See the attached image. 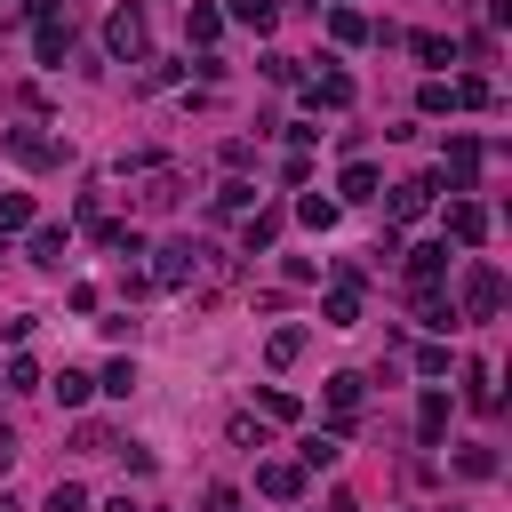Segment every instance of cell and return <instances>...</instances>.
Listing matches in <instances>:
<instances>
[{
  "label": "cell",
  "instance_id": "1",
  "mask_svg": "<svg viewBox=\"0 0 512 512\" xmlns=\"http://www.w3.org/2000/svg\"><path fill=\"white\" fill-rule=\"evenodd\" d=\"M496 304H504V272H496V264H464L456 320H496Z\"/></svg>",
  "mask_w": 512,
  "mask_h": 512
},
{
  "label": "cell",
  "instance_id": "2",
  "mask_svg": "<svg viewBox=\"0 0 512 512\" xmlns=\"http://www.w3.org/2000/svg\"><path fill=\"white\" fill-rule=\"evenodd\" d=\"M104 48H112L120 64H136V56H144V8H136V0L104 16Z\"/></svg>",
  "mask_w": 512,
  "mask_h": 512
},
{
  "label": "cell",
  "instance_id": "3",
  "mask_svg": "<svg viewBox=\"0 0 512 512\" xmlns=\"http://www.w3.org/2000/svg\"><path fill=\"white\" fill-rule=\"evenodd\" d=\"M0 144H8V160H16V168H56V160H64V144H56V136H40V128H8Z\"/></svg>",
  "mask_w": 512,
  "mask_h": 512
},
{
  "label": "cell",
  "instance_id": "4",
  "mask_svg": "<svg viewBox=\"0 0 512 512\" xmlns=\"http://www.w3.org/2000/svg\"><path fill=\"white\" fill-rule=\"evenodd\" d=\"M432 192H440V176H408V184H392V200H384V216H392V224H416V216L432 208Z\"/></svg>",
  "mask_w": 512,
  "mask_h": 512
},
{
  "label": "cell",
  "instance_id": "5",
  "mask_svg": "<svg viewBox=\"0 0 512 512\" xmlns=\"http://www.w3.org/2000/svg\"><path fill=\"white\" fill-rule=\"evenodd\" d=\"M200 256H208L200 240H168V248H160V264H152V280H160V288H184V280L200 272Z\"/></svg>",
  "mask_w": 512,
  "mask_h": 512
},
{
  "label": "cell",
  "instance_id": "6",
  "mask_svg": "<svg viewBox=\"0 0 512 512\" xmlns=\"http://www.w3.org/2000/svg\"><path fill=\"white\" fill-rule=\"evenodd\" d=\"M448 240H456V248H480V240H488V208L456 192V200H448Z\"/></svg>",
  "mask_w": 512,
  "mask_h": 512
},
{
  "label": "cell",
  "instance_id": "7",
  "mask_svg": "<svg viewBox=\"0 0 512 512\" xmlns=\"http://www.w3.org/2000/svg\"><path fill=\"white\" fill-rule=\"evenodd\" d=\"M304 104H312V112H344V104H352V72H312V80H304Z\"/></svg>",
  "mask_w": 512,
  "mask_h": 512
},
{
  "label": "cell",
  "instance_id": "8",
  "mask_svg": "<svg viewBox=\"0 0 512 512\" xmlns=\"http://www.w3.org/2000/svg\"><path fill=\"white\" fill-rule=\"evenodd\" d=\"M472 176H480V144H472V136H456V144H448V160H440V184H448V192H472Z\"/></svg>",
  "mask_w": 512,
  "mask_h": 512
},
{
  "label": "cell",
  "instance_id": "9",
  "mask_svg": "<svg viewBox=\"0 0 512 512\" xmlns=\"http://www.w3.org/2000/svg\"><path fill=\"white\" fill-rule=\"evenodd\" d=\"M256 488H264L272 504H296V496H304V464H256Z\"/></svg>",
  "mask_w": 512,
  "mask_h": 512
},
{
  "label": "cell",
  "instance_id": "10",
  "mask_svg": "<svg viewBox=\"0 0 512 512\" xmlns=\"http://www.w3.org/2000/svg\"><path fill=\"white\" fill-rule=\"evenodd\" d=\"M360 392H368V376H352V368H336V376H328V416H336V424H352V408H360Z\"/></svg>",
  "mask_w": 512,
  "mask_h": 512
},
{
  "label": "cell",
  "instance_id": "11",
  "mask_svg": "<svg viewBox=\"0 0 512 512\" xmlns=\"http://www.w3.org/2000/svg\"><path fill=\"white\" fill-rule=\"evenodd\" d=\"M32 48H40V64H64V56H72V24H64V16H40Z\"/></svg>",
  "mask_w": 512,
  "mask_h": 512
},
{
  "label": "cell",
  "instance_id": "12",
  "mask_svg": "<svg viewBox=\"0 0 512 512\" xmlns=\"http://www.w3.org/2000/svg\"><path fill=\"white\" fill-rule=\"evenodd\" d=\"M320 320H328V328H352V320H360V280H336L328 304H320Z\"/></svg>",
  "mask_w": 512,
  "mask_h": 512
},
{
  "label": "cell",
  "instance_id": "13",
  "mask_svg": "<svg viewBox=\"0 0 512 512\" xmlns=\"http://www.w3.org/2000/svg\"><path fill=\"white\" fill-rule=\"evenodd\" d=\"M144 208H176L184 200V184H176V168H144V192H136Z\"/></svg>",
  "mask_w": 512,
  "mask_h": 512
},
{
  "label": "cell",
  "instance_id": "14",
  "mask_svg": "<svg viewBox=\"0 0 512 512\" xmlns=\"http://www.w3.org/2000/svg\"><path fill=\"white\" fill-rule=\"evenodd\" d=\"M440 432H448V392H424V400H416V440L432 448Z\"/></svg>",
  "mask_w": 512,
  "mask_h": 512
},
{
  "label": "cell",
  "instance_id": "15",
  "mask_svg": "<svg viewBox=\"0 0 512 512\" xmlns=\"http://www.w3.org/2000/svg\"><path fill=\"white\" fill-rule=\"evenodd\" d=\"M440 272H448V240H432V248H416V256H408V280H416V288H432Z\"/></svg>",
  "mask_w": 512,
  "mask_h": 512
},
{
  "label": "cell",
  "instance_id": "16",
  "mask_svg": "<svg viewBox=\"0 0 512 512\" xmlns=\"http://www.w3.org/2000/svg\"><path fill=\"white\" fill-rule=\"evenodd\" d=\"M224 16H232V24H248V32H272V24H280V0H232Z\"/></svg>",
  "mask_w": 512,
  "mask_h": 512
},
{
  "label": "cell",
  "instance_id": "17",
  "mask_svg": "<svg viewBox=\"0 0 512 512\" xmlns=\"http://www.w3.org/2000/svg\"><path fill=\"white\" fill-rule=\"evenodd\" d=\"M184 32H192V40L208 48V40L224 32V8H208V0H192V8H184Z\"/></svg>",
  "mask_w": 512,
  "mask_h": 512
},
{
  "label": "cell",
  "instance_id": "18",
  "mask_svg": "<svg viewBox=\"0 0 512 512\" xmlns=\"http://www.w3.org/2000/svg\"><path fill=\"white\" fill-rule=\"evenodd\" d=\"M328 32H336V48H360L368 40V16L360 8H328Z\"/></svg>",
  "mask_w": 512,
  "mask_h": 512
},
{
  "label": "cell",
  "instance_id": "19",
  "mask_svg": "<svg viewBox=\"0 0 512 512\" xmlns=\"http://www.w3.org/2000/svg\"><path fill=\"white\" fill-rule=\"evenodd\" d=\"M296 216H304L312 232H328V224L344 216V200H328V192H304V200H296Z\"/></svg>",
  "mask_w": 512,
  "mask_h": 512
},
{
  "label": "cell",
  "instance_id": "20",
  "mask_svg": "<svg viewBox=\"0 0 512 512\" xmlns=\"http://www.w3.org/2000/svg\"><path fill=\"white\" fill-rule=\"evenodd\" d=\"M272 240H280V216H272V208H256V216L240 224V248L256 256V248H272Z\"/></svg>",
  "mask_w": 512,
  "mask_h": 512
},
{
  "label": "cell",
  "instance_id": "21",
  "mask_svg": "<svg viewBox=\"0 0 512 512\" xmlns=\"http://www.w3.org/2000/svg\"><path fill=\"white\" fill-rule=\"evenodd\" d=\"M416 320H424V328H448V320H456V304L440 296V280H432V288H416Z\"/></svg>",
  "mask_w": 512,
  "mask_h": 512
},
{
  "label": "cell",
  "instance_id": "22",
  "mask_svg": "<svg viewBox=\"0 0 512 512\" xmlns=\"http://www.w3.org/2000/svg\"><path fill=\"white\" fill-rule=\"evenodd\" d=\"M296 352H304V328H272L264 336V368H288Z\"/></svg>",
  "mask_w": 512,
  "mask_h": 512
},
{
  "label": "cell",
  "instance_id": "23",
  "mask_svg": "<svg viewBox=\"0 0 512 512\" xmlns=\"http://www.w3.org/2000/svg\"><path fill=\"white\" fill-rule=\"evenodd\" d=\"M256 416H272V424H296L304 408H296V392H280V384H264V392H256Z\"/></svg>",
  "mask_w": 512,
  "mask_h": 512
},
{
  "label": "cell",
  "instance_id": "24",
  "mask_svg": "<svg viewBox=\"0 0 512 512\" xmlns=\"http://www.w3.org/2000/svg\"><path fill=\"white\" fill-rule=\"evenodd\" d=\"M336 192H344V200H376V168H368V160H352V168L336 176Z\"/></svg>",
  "mask_w": 512,
  "mask_h": 512
},
{
  "label": "cell",
  "instance_id": "25",
  "mask_svg": "<svg viewBox=\"0 0 512 512\" xmlns=\"http://www.w3.org/2000/svg\"><path fill=\"white\" fill-rule=\"evenodd\" d=\"M96 240L120 248V256H144V232H136V224H104V216H96Z\"/></svg>",
  "mask_w": 512,
  "mask_h": 512
},
{
  "label": "cell",
  "instance_id": "26",
  "mask_svg": "<svg viewBox=\"0 0 512 512\" xmlns=\"http://www.w3.org/2000/svg\"><path fill=\"white\" fill-rule=\"evenodd\" d=\"M48 392H56L64 408H88V392H96V376H80V368H64V376H56Z\"/></svg>",
  "mask_w": 512,
  "mask_h": 512
},
{
  "label": "cell",
  "instance_id": "27",
  "mask_svg": "<svg viewBox=\"0 0 512 512\" xmlns=\"http://www.w3.org/2000/svg\"><path fill=\"white\" fill-rule=\"evenodd\" d=\"M96 392H112V400H128V392H136V360H112V368L96 376Z\"/></svg>",
  "mask_w": 512,
  "mask_h": 512
},
{
  "label": "cell",
  "instance_id": "28",
  "mask_svg": "<svg viewBox=\"0 0 512 512\" xmlns=\"http://www.w3.org/2000/svg\"><path fill=\"white\" fill-rule=\"evenodd\" d=\"M416 112H456V88H448V80H424V88H416Z\"/></svg>",
  "mask_w": 512,
  "mask_h": 512
},
{
  "label": "cell",
  "instance_id": "29",
  "mask_svg": "<svg viewBox=\"0 0 512 512\" xmlns=\"http://www.w3.org/2000/svg\"><path fill=\"white\" fill-rule=\"evenodd\" d=\"M32 264H64V232H56V224L32 232Z\"/></svg>",
  "mask_w": 512,
  "mask_h": 512
},
{
  "label": "cell",
  "instance_id": "30",
  "mask_svg": "<svg viewBox=\"0 0 512 512\" xmlns=\"http://www.w3.org/2000/svg\"><path fill=\"white\" fill-rule=\"evenodd\" d=\"M336 456H344L336 432H312V440H304V472H320V464H336Z\"/></svg>",
  "mask_w": 512,
  "mask_h": 512
},
{
  "label": "cell",
  "instance_id": "31",
  "mask_svg": "<svg viewBox=\"0 0 512 512\" xmlns=\"http://www.w3.org/2000/svg\"><path fill=\"white\" fill-rule=\"evenodd\" d=\"M32 224V200L24 192H0V232H24Z\"/></svg>",
  "mask_w": 512,
  "mask_h": 512
},
{
  "label": "cell",
  "instance_id": "32",
  "mask_svg": "<svg viewBox=\"0 0 512 512\" xmlns=\"http://www.w3.org/2000/svg\"><path fill=\"white\" fill-rule=\"evenodd\" d=\"M48 512H88V488H80V480H56V488H48Z\"/></svg>",
  "mask_w": 512,
  "mask_h": 512
},
{
  "label": "cell",
  "instance_id": "33",
  "mask_svg": "<svg viewBox=\"0 0 512 512\" xmlns=\"http://www.w3.org/2000/svg\"><path fill=\"white\" fill-rule=\"evenodd\" d=\"M448 88H456V112H480V104H488V96H496V88H488V80H448Z\"/></svg>",
  "mask_w": 512,
  "mask_h": 512
},
{
  "label": "cell",
  "instance_id": "34",
  "mask_svg": "<svg viewBox=\"0 0 512 512\" xmlns=\"http://www.w3.org/2000/svg\"><path fill=\"white\" fill-rule=\"evenodd\" d=\"M248 200H256V192H248L240 176H232V184H216V208H224V216H248Z\"/></svg>",
  "mask_w": 512,
  "mask_h": 512
},
{
  "label": "cell",
  "instance_id": "35",
  "mask_svg": "<svg viewBox=\"0 0 512 512\" xmlns=\"http://www.w3.org/2000/svg\"><path fill=\"white\" fill-rule=\"evenodd\" d=\"M464 400H472V408H496V376L472 368V376H464Z\"/></svg>",
  "mask_w": 512,
  "mask_h": 512
},
{
  "label": "cell",
  "instance_id": "36",
  "mask_svg": "<svg viewBox=\"0 0 512 512\" xmlns=\"http://www.w3.org/2000/svg\"><path fill=\"white\" fill-rule=\"evenodd\" d=\"M456 472H464V480H488V472H496V448H464Z\"/></svg>",
  "mask_w": 512,
  "mask_h": 512
},
{
  "label": "cell",
  "instance_id": "37",
  "mask_svg": "<svg viewBox=\"0 0 512 512\" xmlns=\"http://www.w3.org/2000/svg\"><path fill=\"white\" fill-rule=\"evenodd\" d=\"M408 48H416V56H424V64H448V40H440V32H416V40H408Z\"/></svg>",
  "mask_w": 512,
  "mask_h": 512
},
{
  "label": "cell",
  "instance_id": "38",
  "mask_svg": "<svg viewBox=\"0 0 512 512\" xmlns=\"http://www.w3.org/2000/svg\"><path fill=\"white\" fill-rule=\"evenodd\" d=\"M416 376H448V344H424L416 352Z\"/></svg>",
  "mask_w": 512,
  "mask_h": 512
},
{
  "label": "cell",
  "instance_id": "39",
  "mask_svg": "<svg viewBox=\"0 0 512 512\" xmlns=\"http://www.w3.org/2000/svg\"><path fill=\"white\" fill-rule=\"evenodd\" d=\"M32 384H40V368H32L24 352H16V360H8V392H32Z\"/></svg>",
  "mask_w": 512,
  "mask_h": 512
},
{
  "label": "cell",
  "instance_id": "40",
  "mask_svg": "<svg viewBox=\"0 0 512 512\" xmlns=\"http://www.w3.org/2000/svg\"><path fill=\"white\" fill-rule=\"evenodd\" d=\"M208 512H240V496L232 488H208Z\"/></svg>",
  "mask_w": 512,
  "mask_h": 512
},
{
  "label": "cell",
  "instance_id": "41",
  "mask_svg": "<svg viewBox=\"0 0 512 512\" xmlns=\"http://www.w3.org/2000/svg\"><path fill=\"white\" fill-rule=\"evenodd\" d=\"M56 8H64V0H24V16H32V24H40V16H56Z\"/></svg>",
  "mask_w": 512,
  "mask_h": 512
},
{
  "label": "cell",
  "instance_id": "42",
  "mask_svg": "<svg viewBox=\"0 0 512 512\" xmlns=\"http://www.w3.org/2000/svg\"><path fill=\"white\" fill-rule=\"evenodd\" d=\"M104 512H144V504H136V496H112V504H104Z\"/></svg>",
  "mask_w": 512,
  "mask_h": 512
},
{
  "label": "cell",
  "instance_id": "43",
  "mask_svg": "<svg viewBox=\"0 0 512 512\" xmlns=\"http://www.w3.org/2000/svg\"><path fill=\"white\" fill-rule=\"evenodd\" d=\"M336 8H352V0H336Z\"/></svg>",
  "mask_w": 512,
  "mask_h": 512
},
{
  "label": "cell",
  "instance_id": "44",
  "mask_svg": "<svg viewBox=\"0 0 512 512\" xmlns=\"http://www.w3.org/2000/svg\"><path fill=\"white\" fill-rule=\"evenodd\" d=\"M0 512H8V504H0Z\"/></svg>",
  "mask_w": 512,
  "mask_h": 512
}]
</instances>
